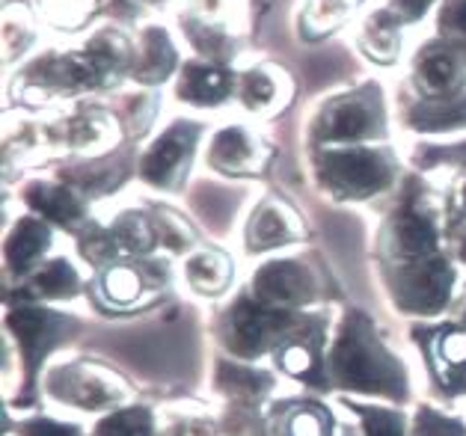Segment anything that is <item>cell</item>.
<instances>
[{
    "label": "cell",
    "instance_id": "obj_9",
    "mask_svg": "<svg viewBox=\"0 0 466 436\" xmlns=\"http://www.w3.org/2000/svg\"><path fill=\"white\" fill-rule=\"evenodd\" d=\"M9 327L18 332L21 350L27 353V369H30V380H33L42 357L60 341L63 332L69 330V320L63 315L42 312V309H15V312L9 315Z\"/></svg>",
    "mask_w": 466,
    "mask_h": 436
},
{
    "label": "cell",
    "instance_id": "obj_2",
    "mask_svg": "<svg viewBox=\"0 0 466 436\" xmlns=\"http://www.w3.org/2000/svg\"><path fill=\"white\" fill-rule=\"evenodd\" d=\"M318 176L342 199H369L390 188L395 160L383 148H329L318 160Z\"/></svg>",
    "mask_w": 466,
    "mask_h": 436
},
{
    "label": "cell",
    "instance_id": "obj_20",
    "mask_svg": "<svg viewBox=\"0 0 466 436\" xmlns=\"http://www.w3.org/2000/svg\"><path fill=\"white\" fill-rule=\"evenodd\" d=\"M434 357L451 392H466V332L446 330L434 341Z\"/></svg>",
    "mask_w": 466,
    "mask_h": 436
},
{
    "label": "cell",
    "instance_id": "obj_26",
    "mask_svg": "<svg viewBox=\"0 0 466 436\" xmlns=\"http://www.w3.org/2000/svg\"><path fill=\"white\" fill-rule=\"evenodd\" d=\"M33 291L39 297H72L77 291V273L69 261L56 259L33 277Z\"/></svg>",
    "mask_w": 466,
    "mask_h": 436
},
{
    "label": "cell",
    "instance_id": "obj_5",
    "mask_svg": "<svg viewBox=\"0 0 466 436\" xmlns=\"http://www.w3.org/2000/svg\"><path fill=\"white\" fill-rule=\"evenodd\" d=\"M298 327V320L289 312H279L274 306H256L249 300H241L235 306L229 320V344L241 357H256L268 350L277 339L286 336L289 330Z\"/></svg>",
    "mask_w": 466,
    "mask_h": 436
},
{
    "label": "cell",
    "instance_id": "obj_28",
    "mask_svg": "<svg viewBox=\"0 0 466 436\" xmlns=\"http://www.w3.org/2000/svg\"><path fill=\"white\" fill-rule=\"evenodd\" d=\"M98 0H42V13L60 30H75L96 13Z\"/></svg>",
    "mask_w": 466,
    "mask_h": 436
},
{
    "label": "cell",
    "instance_id": "obj_25",
    "mask_svg": "<svg viewBox=\"0 0 466 436\" xmlns=\"http://www.w3.org/2000/svg\"><path fill=\"white\" fill-rule=\"evenodd\" d=\"M360 6V0H309L306 4V30L324 36L327 30L339 27Z\"/></svg>",
    "mask_w": 466,
    "mask_h": 436
},
{
    "label": "cell",
    "instance_id": "obj_16",
    "mask_svg": "<svg viewBox=\"0 0 466 436\" xmlns=\"http://www.w3.org/2000/svg\"><path fill=\"white\" fill-rule=\"evenodd\" d=\"M410 125L419 131H449L466 125V86L454 96L431 98L410 110Z\"/></svg>",
    "mask_w": 466,
    "mask_h": 436
},
{
    "label": "cell",
    "instance_id": "obj_35",
    "mask_svg": "<svg viewBox=\"0 0 466 436\" xmlns=\"http://www.w3.org/2000/svg\"><path fill=\"white\" fill-rule=\"evenodd\" d=\"M25 436H81V431L69 428V424H60V421L39 419V421L25 424Z\"/></svg>",
    "mask_w": 466,
    "mask_h": 436
},
{
    "label": "cell",
    "instance_id": "obj_18",
    "mask_svg": "<svg viewBox=\"0 0 466 436\" xmlns=\"http://www.w3.org/2000/svg\"><path fill=\"white\" fill-rule=\"evenodd\" d=\"M51 244V228L42 220H21L13 235L6 240V261L15 273L30 270V265L36 261L45 247Z\"/></svg>",
    "mask_w": 466,
    "mask_h": 436
},
{
    "label": "cell",
    "instance_id": "obj_30",
    "mask_svg": "<svg viewBox=\"0 0 466 436\" xmlns=\"http://www.w3.org/2000/svg\"><path fill=\"white\" fill-rule=\"evenodd\" d=\"M279 365L294 377H303V380H315V369H318V344L315 339H298L286 344L279 350Z\"/></svg>",
    "mask_w": 466,
    "mask_h": 436
},
{
    "label": "cell",
    "instance_id": "obj_8",
    "mask_svg": "<svg viewBox=\"0 0 466 436\" xmlns=\"http://www.w3.org/2000/svg\"><path fill=\"white\" fill-rule=\"evenodd\" d=\"M253 289L265 306H294L309 300L315 285L309 270L298 261H270V265L258 268Z\"/></svg>",
    "mask_w": 466,
    "mask_h": 436
},
{
    "label": "cell",
    "instance_id": "obj_15",
    "mask_svg": "<svg viewBox=\"0 0 466 436\" xmlns=\"http://www.w3.org/2000/svg\"><path fill=\"white\" fill-rule=\"evenodd\" d=\"M401 25L404 21L398 18L390 6L374 13L371 18H366L360 33V48L366 51L374 63H395L398 54H401Z\"/></svg>",
    "mask_w": 466,
    "mask_h": 436
},
{
    "label": "cell",
    "instance_id": "obj_33",
    "mask_svg": "<svg viewBox=\"0 0 466 436\" xmlns=\"http://www.w3.org/2000/svg\"><path fill=\"white\" fill-rule=\"evenodd\" d=\"M21 30L30 33L33 25L27 13H18V25H15V6H9L4 13V51H6V60H13L21 51H27L30 36H21Z\"/></svg>",
    "mask_w": 466,
    "mask_h": 436
},
{
    "label": "cell",
    "instance_id": "obj_23",
    "mask_svg": "<svg viewBox=\"0 0 466 436\" xmlns=\"http://www.w3.org/2000/svg\"><path fill=\"white\" fill-rule=\"evenodd\" d=\"M146 294V279L137 268H110L101 277V297L113 306H134Z\"/></svg>",
    "mask_w": 466,
    "mask_h": 436
},
{
    "label": "cell",
    "instance_id": "obj_6",
    "mask_svg": "<svg viewBox=\"0 0 466 436\" xmlns=\"http://www.w3.org/2000/svg\"><path fill=\"white\" fill-rule=\"evenodd\" d=\"M413 77H416V86L434 98L461 93L463 80H466V54L458 45L437 36L416 54Z\"/></svg>",
    "mask_w": 466,
    "mask_h": 436
},
{
    "label": "cell",
    "instance_id": "obj_31",
    "mask_svg": "<svg viewBox=\"0 0 466 436\" xmlns=\"http://www.w3.org/2000/svg\"><path fill=\"white\" fill-rule=\"evenodd\" d=\"M437 33L466 54V0H442L437 13Z\"/></svg>",
    "mask_w": 466,
    "mask_h": 436
},
{
    "label": "cell",
    "instance_id": "obj_10",
    "mask_svg": "<svg viewBox=\"0 0 466 436\" xmlns=\"http://www.w3.org/2000/svg\"><path fill=\"white\" fill-rule=\"evenodd\" d=\"M208 160L214 169L229 172V176H249V172H258L265 167L261 146L256 143L253 134L241 128V125H229V128L214 134Z\"/></svg>",
    "mask_w": 466,
    "mask_h": 436
},
{
    "label": "cell",
    "instance_id": "obj_19",
    "mask_svg": "<svg viewBox=\"0 0 466 436\" xmlns=\"http://www.w3.org/2000/svg\"><path fill=\"white\" fill-rule=\"evenodd\" d=\"M27 202L54 223L75 226L84 220V202L60 185H33L27 190Z\"/></svg>",
    "mask_w": 466,
    "mask_h": 436
},
{
    "label": "cell",
    "instance_id": "obj_7",
    "mask_svg": "<svg viewBox=\"0 0 466 436\" xmlns=\"http://www.w3.org/2000/svg\"><path fill=\"white\" fill-rule=\"evenodd\" d=\"M454 282V270L437 256L419 259L413 268L401 270V282H398V294H401V306L413 309V312H440L449 300Z\"/></svg>",
    "mask_w": 466,
    "mask_h": 436
},
{
    "label": "cell",
    "instance_id": "obj_1",
    "mask_svg": "<svg viewBox=\"0 0 466 436\" xmlns=\"http://www.w3.org/2000/svg\"><path fill=\"white\" fill-rule=\"evenodd\" d=\"M333 380L354 392H380L390 398L407 395V374L386 344L378 339L366 315H350L336 339L329 360Z\"/></svg>",
    "mask_w": 466,
    "mask_h": 436
},
{
    "label": "cell",
    "instance_id": "obj_11",
    "mask_svg": "<svg viewBox=\"0 0 466 436\" xmlns=\"http://www.w3.org/2000/svg\"><path fill=\"white\" fill-rule=\"evenodd\" d=\"M238 89V80L226 72L218 63H199L193 60L181 68V80H178V98L193 101L199 107L208 105H220Z\"/></svg>",
    "mask_w": 466,
    "mask_h": 436
},
{
    "label": "cell",
    "instance_id": "obj_29",
    "mask_svg": "<svg viewBox=\"0 0 466 436\" xmlns=\"http://www.w3.org/2000/svg\"><path fill=\"white\" fill-rule=\"evenodd\" d=\"M96 436H152L149 410H119L98 424Z\"/></svg>",
    "mask_w": 466,
    "mask_h": 436
},
{
    "label": "cell",
    "instance_id": "obj_14",
    "mask_svg": "<svg viewBox=\"0 0 466 436\" xmlns=\"http://www.w3.org/2000/svg\"><path fill=\"white\" fill-rule=\"evenodd\" d=\"M298 235H300L298 220H294L282 205L268 202V205H261L253 214V220H249L247 244L249 249H274V247L289 244V240H294Z\"/></svg>",
    "mask_w": 466,
    "mask_h": 436
},
{
    "label": "cell",
    "instance_id": "obj_4",
    "mask_svg": "<svg viewBox=\"0 0 466 436\" xmlns=\"http://www.w3.org/2000/svg\"><path fill=\"white\" fill-rule=\"evenodd\" d=\"M199 140V125L176 122L157 137L143 157V178L155 188H178L187 167L193 164V148Z\"/></svg>",
    "mask_w": 466,
    "mask_h": 436
},
{
    "label": "cell",
    "instance_id": "obj_24",
    "mask_svg": "<svg viewBox=\"0 0 466 436\" xmlns=\"http://www.w3.org/2000/svg\"><path fill=\"white\" fill-rule=\"evenodd\" d=\"M329 428H333V421H329L327 410L298 404L286 410L279 421V436H329Z\"/></svg>",
    "mask_w": 466,
    "mask_h": 436
},
{
    "label": "cell",
    "instance_id": "obj_21",
    "mask_svg": "<svg viewBox=\"0 0 466 436\" xmlns=\"http://www.w3.org/2000/svg\"><path fill=\"white\" fill-rule=\"evenodd\" d=\"M282 75L270 66H256L238 80V98L244 101V107L249 110H270L279 101L282 93Z\"/></svg>",
    "mask_w": 466,
    "mask_h": 436
},
{
    "label": "cell",
    "instance_id": "obj_34",
    "mask_svg": "<svg viewBox=\"0 0 466 436\" xmlns=\"http://www.w3.org/2000/svg\"><path fill=\"white\" fill-rule=\"evenodd\" d=\"M416 436H466L463 424L440 416L434 410H422L416 421Z\"/></svg>",
    "mask_w": 466,
    "mask_h": 436
},
{
    "label": "cell",
    "instance_id": "obj_3",
    "mask_svg": "<svg viewBox=\"0 0 466 436\" xmlns=\"http://www.w3.org/2000/svg\"><path fill=\"white\" fill-rule=\"evenodd\" d=\"M383 96L378 86H362L327 101L315 119V137L321 143H357L383 134Z\"/></svg>",
    "mask_w": 466,
    "mask_h": 436
},
{
    "label": "cell",
    "instance_id": "obj_36",
    "mask_svg": "<svg viewBox=\"0 0 466 436\" xmlns=\"http://www.w3.org/2000/svg\"><path fill=\"white\" fill-rule=\"evenodd\" d=\"M431 4H434V0H390V9L401 21H416L428 13Z\"/></svg>",
    "mask_w": 466,
    "mask_h": 436
},
{
    "label": "cell",
    "instance_id": "obj_27",
    "mask_svg": "<svg viewBox=\"0 0 466 436\" xmlns=\"http://www.w3.org/2000/svg\"><path fill=\"white\" fill-rule=\"evenodd\" d=\"M187 39L193 42V48H197L206 60L211 63H220V60H229L232 54V39L226 36L223 30H218L208 21H199L193 18L187 25Z\"/></svg>",
    "mask_w": 466,
    "mask_h": 436
},
{
    "label": "cell",
    "instance_id": "obj_22",
    "mask_svg": "<svg viewBox=\"0 0 466 436\" xmlns=\"http://www.w3.org/2000/svg\"><path fill=\"white\" fill-rule=\"evenodd\" d=\"M187 282L202 294H218L232 279V265L223 252H197L187 261Z\"/></svg>",
    "mask_w": 466,
    "mask_h": 436
},
{
    "label": "cell",
    "instance_id": "obj_13",
    "mask_svg": "<svg viewBox=\"0 0 466 436\" xmlns=\"http://www.w3.org/2000/svg\"><path fill=\"white\" fill-rule=\"evenodd\" d=\"M392 244L407 259H428L437 249V226L428 214L407 205L392 220Z\"/></svg>",
    "mask_w": 466,
    "mask_h": 436
},
{
    "label": "cell",
    "instance_id": "obj_17",
    "mask_svg": "<svg viewBox=\"0 0 466 436\" xmlns=\"http://www.w3.org/2000/svg\"><path fill=\"white\" fill-rule=\"evenodd\" d=\"M54 389H56V395H63L66 401L81 404V407L110 404V401L119 395L116 389L101 380V377L89 374V371H72V369H63L54 377Z\"/></svg>",
    "mask_w": 466,
    "mask_h": 436
},
{
    "label": "cell",
    "instance_id": "obj_32",
    "mask_svg": "<svg viewBox=\"0 0 466 436\" xmlns=\"http://www.w3.org/2000/svg\"><path fill=\"white\" fill-rule=\"evenodd\" d=\"M369 436H404V416L395 410H378V407H357Z\"/></svg>",
    "mask_w": 466,
    "mask_h": 436
},
{
    "label": "cell",
    "instance_id": "obj_12",
    "mask_svg": "<svg viewBox=\"0 0 466 436\" xmlns=\"http://www.w3.org/2000/svg\"><path fill=\"white\" fill-rule=\"evenodd\" d=\"M176 45L161 27H146L140 36V48L134 51V77L140 84H161L176 68Z\"/></svg>",
    "mask_w": 466,
    "mask_h": 436
}]
</instances>
